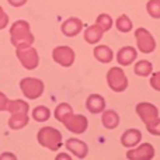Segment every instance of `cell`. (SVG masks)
<instances>
[{
  "mask_svg": "<svg viewBox=\"0 0 160 160\" xmlns=\"http://www.w3.org/2000/svg\"><path fill=\"white\" fill-rule=\"evenodd\" d=\"M10 41L16 48L31 47L34 44V35L30 31V24L25 20H18L11 25Z\"/></svg>",
  "mask_w": 160,
  "mask_h": 160,
  "instance_id": "1",
  "label": "cell"
},
{
  "mask_svg": "<svg viewBox=\"0 0 160 160\" xmlns=\"http://www.w3.org/2000/svg\"><path fill=\"white\" fill-rule=\"evenodd\" d=\"M37 139H38V143L41 146L47 148L52 152H56L62 146V133L56 128L52 127L41 128L38 135H37Z\"/></svg>",
  "mask_w": 160,
  "mask_h": 160,
  "instance_id": "2",
  "label": "cell"
},
{
  "mask_svg": "<svg viewBox=\"0 0 160 160\" xmlns=\"http://www.w3.org/2000/svg\"><path fill=\"white\" fill-rule=\"evenodd\" d=\"M16 55L18 58L20 63L27 70H34L39 65V56L35 48L25 47V48H17Z\"/></svg>",
  "mask_w": 160,
  "mask_h": 160,
  "instance_id": "3",
  "label": "cell"
},
{
  "mask_svg": "<svg viewBox=\"0 0 160 160\" xmlns=\"http://www.w3.org/2000/svg\"><path fill=\"white\" fill-rule=\"evenodd\" d=\"M20 88L27 98L35 100L41 97L44 93V83L42 80L35 78H25L20 82Z\"/></svg>",
  "mask_w": 160,
  "mask_h": 160,
  "instance_id": "4",
  "label": "cell"
},
{
  "mask_svg": "<svg viewBox=\"0 0 160 160\" xmlns=\"http://www.w3.org/2000/svg\"><path fill=\"white\" fill-rule=\"evenodd\" d=\"M107 83L110 86V88L112 91H117V93H121V91H125L128 87V79L125 76L124 70L121 68H111L107 73Z\"/></svg>",
  "mask_w": 160,
  "mask_h": 160,
  "instance_id": "5",
  "label": "cell"
},
{
  "mask_svg": "<svg viewBox=\"0 0 160 160\" xmlns=\"http://www.w3.org/2000/svg\"><path fill=\"white\" fill-rule=\"evenodd\" d=\"M135 38L138 44V49L142 53H152L156 48V41L153 35L146 30V28H138L135 31Z\"/></svg>",
  "mask_w": 160,
  "mask_h": 160,
  "instance_id": "6",
  "label": "cell"
},
{
  "mask_svg": "<svg viewBox=\"0 0 160 160\" xmlns=\"http://www.w3.org/2000/svg\"><path fill=\"white\" fill-rule=\"evenodd\" d=\"M52 58L58 65L63 68H69L75 62V51L70 47H56L52 51Z\"/></svg>",
  "mask_w": 160,
  "mask_h": 160,
  "instance_id": "7",
  "label": "cell"
},
{
  "mask_svg": "<svg viewBox=\"0 0 160 160\" xmlns=\"http://www.w3.org/2000/svg\"><path fill=\"white\" fill-rule=\"evenodd\" d=\"M63 125L73 133H83L88 127V119L82 114H72L63 121Z\"/></svg>",
  "mask_w": 160,
  "mask_h": 160,
  "instance_id": "8",
  "label": "cell"
},
{
  "mask_svg": "<svg viewBox=\"0 0 160 160\" xmlns=\"http://www.w3.org/2000/svg\"><path fill=\"white\" fill-rule=\"evenodd\" d=\"M136 114L145 122V125L155 121L156 118H159V110L152 102H139L136 105Z\"/></svg>",
  "mask_w": 160,
  "mask_h": 160,
  "instance_id": "9",
  "label": "cell"
},
{
  "mask_svg": "<svg viewBox=\"0 0 160 160\" xmlns=\"http://www.w3.org/2000/svg\"><path fill=\"white\" fill-rule=\"evenodd\" d=\"M155 158V148L150 143H142L136 149H129L127 159L129 160H150Z\"/></svg>",
  "mask_w": 160,
  "mask_h": 160,
  "instance_id": "10",
  "label": "cell"
},
{
  "mask_svg": "<svg viewBox=\"0 0 160 160\" xmlns=\"http://www.w3.org/2000/svg\"><path fill=\"white\" fill-rule=\"evenodd\" d=\"M61 30L66 37H76L83 30V22L78 17H70L62 24Z\"/></svg>",
  "mask_w": 160,
  "mask_h": 160,
  "instance_id": "11",
  "label": "cell"
},
{
  "mask_svg": "<svg viewBox=\"0 0 160 160\" xmlns=\"http://www.w3.org/2000/svg\"><path fill=\"white\" fill-rule=\"evenodd\" d=\"M136 58H138V52L133 47H124L117 53V62L122 66H128V65L133 63Z\"/></svg>",
  "mask_w": 160,
  "mask_h": 160,
  "instance_id": "12",
  "label": "cell"
},
{
  "mask_svg": "<svg viewBox=\"0 0 160 160\" xmlns=\"http://www.w3.org/2000/svg\"><path fill=\"white\" fill-rule=\"evenodd\" d=\"M66 149L69 150V152H72L73 155H75L76 158H79V159H84L86 156H87V153H88L87 145H86L83 141H80V139H73V138L68 139Z\"/></svg>",
  "mask_w": 160,
  "mask_h": 160,
  "instance_id": "13",
  "label": "cell"
},
{
  "mask_svg": "<svg viewBox=\"0 0 160 160\" xmlns=\"http://www.w3.org/2000/svg\"><path fill=\"white\" fill-rule=\"evenodd\" d=\"M86 108L91 114H100L105 110V100L100 94H90L86 101Z\"/></svg>",
  "mask_w": 160,
  "mask_h": 160,
  "instance_id": "14",
  "label": "cell"
},
{
  "mask_svg": "<svg viewBox=\"0 0 160 160\" xmlns=\"http://www.w3.org/2000/svg\"><path fill=\"white\" fill-rule=\"evenodd\" d=\"M141 139H142V133H141V131H138V129H128V131H125L124 132V135L121 136V143H122V146H125V148H133V146H136V145L141 142Z\"/></svg>",
  "mask_w": 160,
  "mask_h": 160,
  "instance_id": "15",
  "label": "cell"
},
{
  "mask_svg": "<svg viewBox=\"0 0 160 160\" xmlns=\"http://www.w3.org/2000/svg\"><path fill=\"white\" fill-rule=\"evenodd\" d=\"M28 121H30L28 112H14V114H10L8 127L14 131H18V129H22L28 124Z\"/></svg>",
  "mask_w": 160,
  "mask_h": 160,
  "instance_id": "16",
  "label": "cell"
},
{
  "mask_svg": "<svg viewBox=\"0 0 160 160\" xmlns=\"http://www.w3.org/2000/svg\"><path fill=\"white\" fill-rule=\"evenodd\" d=\"M93 52H94V58L98 62H101V63H110L114 58L112 51L107 45H98V47L94 48Z\"/></svg>",
  "mask_w": 160,
  "mask_h": 160,
  "instance_id": "17",
  "label": "cell"
},
{
  "mask_svg": "<svg viewBox=\"0 0 160 160\" xmlns=\"http://www.w3.org/2000/svg\"><path fill=\"white\" fill-rule=\"evenodd\" d=\"M101 122L104 125V128H107V129H115L119 125V115L114 110L102 111Z\"/></svg>",
  "mask_w": 160,
  "mask_h": 160,
  "instance_id": "18",
  "label": "cell"
},
{
  "mask_svg": "<svg viewBox=\"0 0 160 160\" xmlns=\"http://www.w3.org/2000/svg\"><path fill=\"white\" fill-rule=\"evenodd\" d=\"M102 34H104V31L97 24H93L84 31V39L88 44H97L102 38Z\"/></svg>",
  "mask_w": 160,
  "mask_h": 160,
  "instance_id": "19",
  "label": "cell"
},
{
  "mask_svg": "<svg viewBox=\"0 0 160 160\" xmlns=\"http://www.w3.org/2000/svg\"><path fill=\"white\" fill-rule=\"evenodd\" d=\"M73 114V110L72 107H70V104H68V102H61V104H58V107L55 108V118L58 119L59 122H62L63 124V121L68 118V117H70Z\"/></svg>",
  "mask_w": 160,
  "mask_h": 160,
  "instance_id": "20",
  "label": "cell"
},
{
  "mask_svg": "<svg viewBox=\"0 0 160 160\" xmlns=\"http://www.w3.org/2000/svg\"><path fill=\"white\" fill-rule=\"evenodd\" d=\"M28 102L22 101V100H8V104L6 111H8L10 114L14 112H28Z\"/></svg>",
  "mask_w": 160,
  "mask_h": 160,
  "instance_id": "21",
  "label": "cell"
},
{
  "mask_svg": "<svg viewBox=\"0 0 160 160\" xmlns=\"http://www.w3.org/2000/svg\"><path fill=\"white\" fill-rule=\"evenodd\" d=\"M153 66L149 61H139L138 63L135 65V73L138 76H142V78H146L152 73Z\"/></svg>",
  "mask_w": 160,
  "mask_h": 160,
  "instance_id": "22",
  "label": "cell"
},
{
  "mask_svg": "<svg viewBox=\"0 0 160 160\" xmlns=\"http://www.w3.org/2000/svg\"><path fill=\"white\" fill-rule=\"evenodd\" d=\"M49 117H51V111H49V108H47L45 105H38V107H35L32 111V118L38 122L47 121V119H49Z\"/></svg>",
  "mask_w": 160,
  "mask_h": 160,
  "instance_id": "23",
  "label": "cell"
},
{
  "mask_svg": "<svg viewBox=\"0 0 160 160\" xmlns=\"http://www.w3.org/2000/svg\"><path fill=\"white\" fill-rule=\"evenodd\" d=\"M115 25H117V30L121 31V32H129V31L132 30V21H131V18L127 14L119 16L118 18H117Z\"/></svg>",
  "mask_w": 160,
  "mask_h": 160,
  "instance_id": "24",
  "label": "cell"
},
{
  "mask_svg": "<svg viewBox=\"0 0 160 160\" xmlns=\"http://www.w3.org/2000/svg\"><path fill=\"white\" fill-rule=\"evenodd\" d=\"M96 24L105 32V31L111 30V27H112V18H111L110 14L101 13L98 17H97V22H96Z\"/></svg>",
  "mask_w": 160,
  "mask_h": 160,
  "instance_id": "25",
  "label": "cell"
},
{
  "mask_svg": "<svg viewBox=\"0 0 160 160\" xmlns=\"http://www.w3.org/2000/svg\"><path fill=\"white\" fill-rule=\"evenodd\" d=\"M146 10L152 18H160V0H149Z\"/></svg>",
  "mask_w": 160,
  "mask_h": 160,
  "instance_id": "26",
  "label": "cell"
},
{
  "mask_svg": "<svg viewBox=\"0 0 160 160\" xmlns=\"http://www.w3.org/2000/svg\"><path fill=\"white\" fill-rule=\"evenodd\" d=\"M146 129L149 131V133H152V135L160 136V119L156 118L155 121L146 124Z\"/></svg>",
  "mask_w": 160,
  "mask_h": 160,
  "instance_id": "27",
  "label": "cell"
},
{
  "mask_svg": "<svg viewBox=\"0 0 160 160\" xmlns=\"http://www.w3.org/2000/svg\"><path fill=\"white\" fill-rule=\"evenodd\" d=\"M150 86L152 88H155L156 91H160V72L153 73L152 79H150Z\"/></svg>",
  "mask_w": 160,
  "mask_h": 160,
  "instance_id": "28",
  "label": "cell"
},
{
  "mask_svg": "<svg viewBox=\"0 0 160 160\" xmlns=\"http://www.w3.org/2000/svg\"><path fill=\"white\" fill-rule=\"evenodd\" d=\"M7 24H8V16L6 14V11L0 7V30L6 28L7 27Z\"/></svg>",
  "mask_w": 160,
  "mask_h": 160,
  "instance_id": "29",
  "label": "cell"
},
{
  "mask_svg": "<svg viewBox=\"0 0 160 160\" xmlns=\"http://www.w3.org/2000/svg\"><path fill=\"white\" fill-rule=\"evenodd\" d=\"M7 104H8V98L6 97L4 93H2V91H0V111H6Z\"/></svg>",
  "mask_w": 160,
  "mask_h": 160,
  "instance_id": "30",
  "label": "cell"
},
{
  "mask_svg": "<svg viewBox=\"0 0 160 160\" xmlns=\"http://www.w3.org/2000/svg\"><path fill=\"white\" fill-rule=\"evenodd\" d=\"M8 4H11L13 7H22L27 3V0H7Z\"/></svg>",
  "mask_w": 160,
  "mask_h": 160,
  "instance_id": "31",
  "label": "cell"
},
{
  "mask_svg": "<svg viewBox=\"0 0 160 160\" xmlns=\"http://www.w3.org/2000/svg\"><path fill=\"white\" fill-rule=\"evenodd\" d=\"M4 159H16V156L11 155L10 152H6V153H3V155L0 156V160H4Z\"/></svg>",
  "mask_w": 160,
  "mask_h": 160,
  "instance_id": "32",
  "label": "cell"
},
{
  "mask_svg": "<svg viewBox=\"0 0 160 160\" xmlns=\"http://www.w3.org/2000/svg\"><path fill=\"white\" fill-rule=\"evenodd\" d=\"M61 159H66V160H69V159H70V156H68V155H58V156H56V160H61Z\"/></svg>",
  "mask_w": 160,
  "mask_h": 160,
  "instance_id": "33",
  "label": "cell"
}]
</instances>
